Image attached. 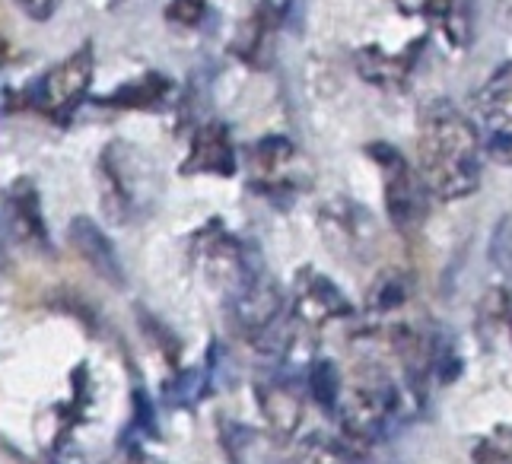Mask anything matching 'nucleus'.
<instances>
[{
    "mask_svg": "<svg viewBox=\"0 0 512 464\" xmlns=\"http://www.w3.org/2000/svg\"><path fill=\"white\" fill-rule=\"evenodd\" d=\"M484 147L474 121L449 99H433L417 121V172L439 201H458L481 185Z\"/></svg>",
    "mask_w": 512,
    "mask_h": 464,
    "instance_id": "1",
    "label": "nucleus"
},
{
    "mask_svg": "<svg viewBox=\"0 0 512 464\" xmlns=\"http://www.w3.org/2000/svg\"><path fill=\"white\" fill-rule=\"evenodd\" d=\"M369 153H376L373 159L382 166V178H385L382 198H385L388 220H392L398 232H414L423 223V217H427V201H430V191L423 185L420 172L388 144L369 147Z\"/></svg>",
    "mask_w": 512,
    "mask_h": 464,
    "instance_id": "2",
    "label": "nucleus"
},
{
    "mask_svg": "<svg viewBox=\"0 0 512 464\" xmlns=\"http://www.w3.org/2000/svg\"><path fill=\"white\" fill-rule=\"evenodd\" d=\"M474 128L490 159L512 166V61L493 70V77L474 96Z\"/></svg>",
    "mask_w": 512,
    "mask_h": 464,
    "instance_id": "3",
    "label": "nucleus"
},
{
    "mask_svg": "<svg viewBox=\"0 0 512 464\" xmlns=\"http://www.w3.org/2000/svg\"><path fill=\"white\" fill-rule=\"evenodd\" d=\"M93 67H96V58H93V45L86 42L80 45L77 51H70V55L55 64L42 77L39 83V109L51 118H64L77 109V102L86 96V89L93 83Z\"/></svg>",
    "mask_w": 512,
    "mask_h": 464,
    "instance_id": "4",
    "label": "nucleus"
},
{
    "mask_svg": "<svg viewBox=\"0 0 512 464\" xmlns=\"http://www.w3.org/2000/svg\"><path fill=\"white\" fill-rule=\"evenodd\" d=\"M182 175H233L236 172V150L229 131L223 124H204V128L191 137L188 159L179 166Z\"/></svg>",
    "mask_w": 512,
    "mask_h": 464,
    "instance_id": "5",
    "label": "nucleus"
},
{
    "mask_svg": "<svg viewBox=\"0 0 512 464\" xmlns=\"http://www.w3.org/2000/svg\"><path fill=\"white\" fill-rule=\"evenodd\" d=\"M296 309L303 318L315 321V325L350 312L347 299L334 290V283H328L322 274H315V271H303V277H299V283H296Z\"/></svg>",
    "mask_w": 512,
    "mask_h": 464,
    "instance_id": "6",
    "label": "nucleus"
},
{
    "mask_svg": "<svg viewBox=\"0 0 512 464\" xmlns=\"http://www.w3.org/2000/svg\"><path fill=\"white\" fill-rule=\"evenodd\" d=\"M423 13L433 16L455 48H468L474 32V0H427Z\"/></svg>",
    "mask_w": 512,
    "mask_h": 464,
    "instance_id": "7",
    "label": "nucleus"
},
{
    "mask_svg": "<svg viewBox=\"0 0 512 464\" xmlns=\"http://www.w3.org/2000/svg\"><path fill=\"white\" fill-rule=\"evenodd\" d=\"M261 407L277 433H293L299 417H303V404L287 388H261Z\"/></svg>",
    "mask_w": 512,
    "mask_h": 464,
    "instance_id": "8",
    "label": "nucleus"
},
{
    "mask_svg": "<svg viewBox=\"0 0 512 464\" xmlns=\"http://www.w3.org/2000/svg\"><path fill=\"white\" fill-rule=\"evenodd\" d=\"M474 464H512V426H497L474 449Z\"/></svg>",
    "mask_w": 512,
    "mask_h": 464,
    "instance_id": "9",
    "label": "nucleus"
},
{
    "mask_svg": "<svg viewBox=\"0 0 512 464\" xmlns=\"http://www.w3.org/2000/svg\"><path fill=\"white\" fill-rule=\"evenodd\" d=\"M166 89H169V83L163 77H144V80L134 83V89L121 86L109 102H118L121 109H131V105H150L153 99H160Z\"/></svg>",
    "mask_w": 512,
    "mask_h": 464,
    "instance_id": "10",
    "label": "nucleus"
},
{
    "mask_svg": "<svg viewBox=\"0 0 512 464\" xmlns=\"http://www.w3.org/2000/svg\"><path fill=\"white\" fill-rule=\"evenodd\" d=\"M404 299V277L401 274H382L373 296H369V306L373 309H392Z\"/></svg>",
    "mask_w": 512,
    "mask_h": 464,
    "instance_id": "11",
    "label": "nucleus"
},
{
    "mask_svg": "<svg viewBox=\"0 0 512 464\" xmlns=\"http://www.w3.org/2000/svg\"><path fill=\"white\" fill-rule=\"evenodd\" d=\"M207 13V0H172L166 7V20L175 26H198Z\"/></svg>",
    "mask_w": 512,
    "mask_h": 464,
    "instance_id": "12",
    "label": "nucleus"
},
{
    "mask_svg": "<svg viewBox=\"0 0 512 464\" xmlns=\"http://www.w3.org/2000/svg\"><path fill=\"white\" fill-rule=\"evenodd\" d=\"M334 461V452H331V445L325 442V439H309L303 449H299L293 458H290V464H331Z\"/></svg>",
    "mask_w": 512,
    "mask_h": 464,
    "instance_id": "13",
    "label": "nucleus"
},
{
    "mask_svg": "<svg viewBox=\"0 0 512 464\" xmlns=\"http://www.w3.org/2000/svg\"><path fill=\"white\" fill-rule=\"evenodd\" d=\"M16 7H20L29 20H35V23H45V20H51V13L58 10V0H13Z\"/></svg>",
    "mask_w": 512,
    "mask_h": 464,
    "instance_id": "14",
    "label": "nucleus"
},
{
    "mask_svg": "<svg viewBox=\"0 0 512 464\" xmlns=\"http://www.w3.org/2000/svg\"><path fill=\"white\" fill-rule=\"evenodd\" d=\"M121 464H163V461H156V458H150V455H140V452H134V455H128Z\"/></svg>",
    "mask_w": 512,
    "mask_h": 464,
    "instance_id": "15",
    "label": "nucleus"
},
{
    "mask_svg": "<svg viewBox=\"0 0 512 464\" xmlns=\"http://www.w3.org/2000/svg\"><path fill=\"white\" fill-rule=\"evenodd\" d=\"M7 61V35H4V23H0V64Z\"/></svg>",
    "mask_w": 512,
    "mask_h": 464,
    "instance_id": "16",
    "label": "nucleus"
}]
</instances>
